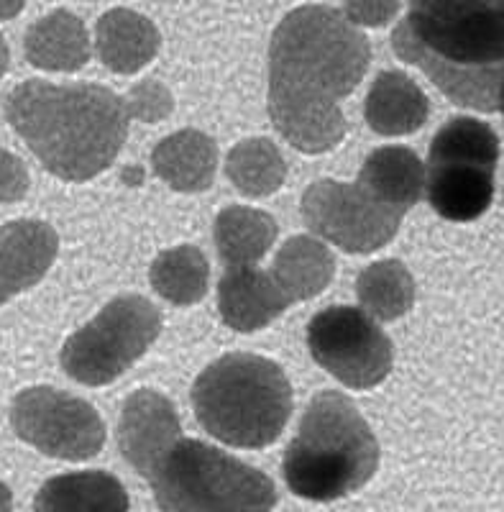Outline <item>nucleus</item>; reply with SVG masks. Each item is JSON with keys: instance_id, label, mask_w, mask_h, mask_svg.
Listing matches in <instances>:
<instances>
[{"instance_id": "f257e3e1", "label": "nucleus", "mask_w": 504, "mask_h": 512, "mask_svg": "<svg viewBox=\"0 0 504 512\" xmlns=\"http://www.w3.org/2000/svg\"><path fill=\"white\" fill-rule=\"evenodd\" d=\"M371 62L366 36L341 11L305 6L284 16L269 47V118L295 149L320 154L341 144V100Z\"/></svg>"}, {"instance_id": "f03ea898", "label": "nucleus", "mask_w": 504, "mask_h": 512, "mask_svg": "<svg viewBox=\"0 0 504 512\" xmlns=\"http://www.w3.org/2000/svg\"><path fill=\"white\" fill-rule=\"evenodd\" d=\"M392 47L456 105L499 111L504 0H410V11L392 34Z\"/></svg>"}, {"instance_id": "7ed1b4c3", "label": "nucleus", "mask_w": 504, "mask_h": 512, "mask_svg": "<svg viewBox=\"0 0 504 512\" xmlns=\"http://www.w3.org/2000/svg\"><path fill=\"white\" fill-rule=\"evenodd\" d=\"M6 118L44 167L64 182H87L113 164L126 144L121 95L103 85L21 82L6 95Z\"/></svg>"}, {"instance_id": "20e7f679", "label": "nucleus", "mask_w": 504, "mask_h": 512, "mask_svg": "<svg viewBox=\"0 0 504 512\" xmlns=\"http://www.w3.org/2000/svg\"><path fill=\"white\" fill-rule=\"evenodd\" d=\"M379 466V443L346 395L313 397L284 454V482L297 497L333 502L354 495Z\"/></svg>"}, {"instance_id": "39448f33", "label": "nucleus", "mask_w": 504, "mask_h": 512, "mask_svg": "<svg viewBox=\"0 0 504 512\" xmlns=\"http://www.w3.org/2000/svg\"><path fill=\"white\" fill-rule=\"evenodd\" d=\"M192 408L218 441L236 448H267L290 420L292 387L274 361L228 354L197 377Z\"/></svg>"}, {"instance_id": "423d86ee", "label": "nucleus", "mask_w": 504, "mask_h": 512, "mask_svg": "<svg viewBox=\"0 0 504 512\" xmlns=\"http://www.w3.org/2000/svg\"><path fill=\"white\" fill-rule=\"evenodd\" d=\"M146 482L162 512H274L277 505L267 474L192 438L174 443Z\"/></svg>"}, {"instance_id": "0eeeda50", "label": "nucleus", "mask_w": 504, "mask_h": 512, "mask_svg": "<svg viewBox=\"0 0 504 512\" xmlns=\"http://www.w3.org/2000/svg\"><path fill=\"white\" fill-rule=\"evenodd\" d=\"M499 136L469 116L451 118L435 134L425 167V192L433 210L453 223L481 218L494 200Z\"/></svg>"}, {"instance_id": "6e6552de", "label": "nucleus", "mask_w": 504, "mask_h": 512, "mask_svg": "<svg viewBox=\"0 0 504 512\" xmlns=\"http://www.w3.org/2000/svg\"><path fill=\"white\" fill-rule=\"evenodd\" d=\"M162 331V313L141 295H121L62 346V369L75 382L103 387L131 369Z\"/></svg>"}, {"instance_id": "1a4fd4ad", "label": "nucleus", "mask_w": 504, "mask_h": 512, "mask_svg": "<svg viewBox=\"0 0 504 512\" xmlns=\"http://www.w3.org/2000/svg\"><path fill=\"white\" fill-rule=\"evenodd\" d=\"M308 346L320 367L351 390H371L392 372V341L361 308L320 310L310 320Z\"/></svg>"}, {"instance_id": "9d476101", "label": "nucleus", "mask_w": 504, "mask_h": 512, "mask_svg": "<svg viewBox=\"0 0 504 512\" xmlns=\"http://www.w3.org/2000/svg\"><path fill=\"white\" fill-rule=\"evenodd\" d=\"M405 213L379 203L359 182L318 180L302 195V218L320 239L348 254H369L397 236Z\"/></svg>"}, {"instance_id": "9b49d317", "label": "nucleus", "mask_w": 504, "mask_h": 512, "mask_svg": "<svg viewBox=\"0 0 504 512\" xmlns=\"http://www.w3.org/2000/svg\"><path fill=\"white\" fill-rule=\"evenodd\" d=\"M11 423L21 441L54 459H93L105 446V423L93 405L54 387L21 392L13 400Z\"/></svg>"}, {"instance_id": "f8f14e48", "label": "nucleus", "mask_w": 504, "mask_h": 512, "mask_svg": "<svg viewBox=\"0 0 504 512\" xmlns=\"http://www.w3.org/2000/svg\"><path fill=\"white\" fill-rule=\"evenodd\" d=\"M182 438L174 405L154 390H139L128 397L118 420V446L128 464L144 479L151 477L169 448Z\"/></svg>"}, {"instance_id": "ddd939ff", "label": "nucleus", "mask_w": 504, "mask_h": 512, "mask_svg": "<svg viewBox=\"0 0 504 512\" xmlns=\"http://www.w3.org/2000/svg\"><path fill=\"white\" fill-rule=\"evenodd\" d=\"M59 239L44 221H13L0 228V305L39 285L57 259Z\"/></svg>"}, {"instance_id": "4468645a", "label": "nucleus", "mask_w": 504, "mask_h": 512, "mask_svg": "<svg viewBox=\"0 0 504 512\" xmlns=\"http://www.w3.org/2000/svg\"><path fill=\"white\" fill-rule=\"evenodd\" d=\"M290 305L272 274L264 269L228 267L218 285V310L223 323L238 333L267 328Z\"/></svg>"}, {"instance_id": "2eb2a0df", "label": "nucleus", "mask_w": 504, "mask_h": 512, "mask_svg": "<svg viewBox=\"0 0 504 512\" xmlns=\"http://www.w3.org/2000/svg\"><path fill=\"white\" fill-rule=\"evenodd\" d=\"M356 182L379 203L407 213L423 198L425 167L407 146H382L366 157Z\"/></svg>"}, {"instance_id": "dca6fc26", "label": "nucleus", "mask_w": 504, "mask_h": 512, "mask_svg": "<svg viewBox=\"0 0 504 512\" xmlns=\"http://www.w3.org/2000/svg\"><path fill=\"white\" fill-rule=\"evenodd\" d=\"M151 167L159 180L177 192H203L213 185L218 149L213 139L195 128H185L159 141L151 152Z\"/></svg>"}, {"instance_id": "f3484780", "label": "nucleus", "mask_w": 504, "mask_h": 512, "mask_svg": "<svg viewBox=\"0 0 504 512\" xmlns=\"http://www.w3.org/2000/svg\"><path fill=\"white\" fill-rule=\"evenodd\" d=\"M428 113V95L402 72H382L364 103L366 123L382 136L415 134L428 121Z\"/></svg>"}, {"instance_id": "a211bd4d", "label": "nucleus", "mask_w": 504, "mask_h": 512, "mask_svg": "<svg viewBox=\"0 0 504 512\" xmlns=\"http://www.w3.org/2000/svg\"><path fill=\"white\" fill-rule=\"evenodd\" d=\"M95 47L100 62L118 75H131L157 57L159 31L141 13L116 8L98 21Z\"/></svg>"}, {"instance_id": "6ab92c4d", "label": "nucleus", "mask_w": 504, "mask_h": 512, "mask_svg": "<svg viewBox=\"0 0 504 512\" xmlns=\"http://www.w3.org/2000/svg\"><path fill=\"white\" fill-rule=\"evenodd\" d=\"M34 512H128V495L113 474L72 472L39 489Z\"/></svg>"}, {"instance_id": "aec40b11", "label": "nucleus", "mask_w": 504, "mask_h": 512, "mask_svg": "<svg viewBox=\"0 0 504 512\" xmlns=\"http://www.w3.org/2000/svg\"><path fill=\"white\" fill-rule=\"evenodd\" d=\"M26 59L49 72H75L90 59V39L80 18L54 11L36 21L26 34Z\"/></svg>"}, {"instance_id": "412c9836", "label": "nucleus", "mask_w": 504, "mask_h": 512, "mask_svg": "<svg viewBox=\"0 0 504 512\" xmlns=\"http://www.w3.org/2000/svg\"><path fill=\"white\" fill-rule=\"evenodd\" d=\"M336 272V259L328 246L313 236H292L277 251L272 264V277L290 303L310 300L331 285Z\"/></svg>"}, {"instance_id": "4be33fe9", "label": "nucleus", "mask_w": 504, "mask_h": 512, "mask_svg": "<svg viewBox=\"0 0 504 512\" xmlns=\"http://www.w3.org/2000/svg\"><path fill=\"white\" fill-rule=\"evenodd\" d=\"M277 241V223L264 210L231 205L215 218V244L228 267H254Z\"/></svg>"}, {"instance_id": "5701e85b", "label": "nucleus", "mask_w": 504, "mask_h": 512, "mask_svg": "<svg viewBox=\"0 0 504 512\" xmlns=\"http://www.w3.org/2000/svg\"><path fill=\"white\" fill-rule=\"evenodd\" d=\"M356 297L369 318L389 320L402 318L415 305V282L407 267L397 259L371 264L356 277Z\"/></svg>"}, {"instance_id": "b1692460", "label": "nucleus", "mask_w": 504, "mask_h": 512, "mask_svg": "<svg viewBox=\"0 0 504 512\" xmlns=\"http://www.w3.org/2000/svg\"><path fill=\"white\" fill-rule=\"evenodd\" d=\"M151 287L172 305H195L208 292L210 267L203 251L195 246L167 249L151 264Z\"/></svg>"}, {"instance_id": "393cba45", "label": "nucleus", "mask_w": 504, "mask_h": 512, "mask_svg": "<svg viewBox=\"0 0 504 512\" xmlns=\"http://www.w3.org/2000/svg\"><path fill=\"white\" fill-rule=\"evenodd\" d=\"M226 175L246 198H269L287 180V162L269 139H246L231 149Z\"/></svg>"}, {"instance_id": "a878e982", "label": "nucleus", "mask_w": 504, "mask_h": 512, "mask_svg": "<svg viewBox=\"0 0 504 512\" xmlns=\"http://www.w3.org/2000/svg\"><path fill=\"white\" fill-rule=\"evenodd\" d=\"M123 105H126L128 118L154 123L172 113V95H169V90L164 88L162 82L144 80L123 98Z\"/></svg>"}, {"instance_id": "bb28decb", "label": "nucleus", "mask_w": 504, "mask_h": 512, "mask_svg": "<svg viewBox=\"0 0 504 512\" xmlns=\"http://www.w3.org/2000/svg\"><path fill=\"white\" fill-rule=\"evenodd\" d=\"M400 11V0H343V16L354 26H384Z\"/></svg>"}, {"instance_id": "cd10ccee", "label": "nucleus", "mask_w": 504, "mask_h": 512, "mask_svg": "<svg viewBox=\"0 0 504 512\" xmlns=\"http://www.w3.org/2000/svg\"><path fill=\"white\" fill-rule=\"evenodd\" d=\"M29 192V172L16 154L0 146V203H18Z\"/></svg>"}, {"instance_id": "c85d7f7f", "label": "nucleus", "mask_w": 504, "mask_h": 512, "mask_svg": "<svg viewBox=\"0 0 504 512\" xmlns=\"http://www.w3.org/2000/svg\"><path fill=\"white\" fill-rule=\"evenodd\" d=\"M26 0H0V21H8V18L18 16L24 11Z\"/></svg>"}, {"instance_id": "c756f323", "label": "nucleus", "mask_w": 504, "mask_h": 512, "mask_svg": "<svg viewBox=\"0 0 504 512\" xmlns=\"http://www.w3.org/2000/svg\"><path fill=\"white\" fill-rule=\"evenodd\" d=\"M13 510V495L6 484L0 482V512H11Z\"/></svg>"}, {"instance_id": "7c9ffc66", "label": "nucleus", "mask_w": 504, "mask_h": 512, "mask_svg": "<svg viewBox=\"0 0 504 512\" xmlns=\"http://www.w3.org/2000/svg\"><path fill=\"white\" fill-rule=\"evenodd\" d=\"M8 70V47L6 41H3V36H0V77L6 75Z\"/></svg>"}]
</instances>
